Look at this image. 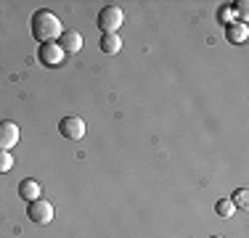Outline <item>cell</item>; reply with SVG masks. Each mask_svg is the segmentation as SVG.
<instances>
[{"mask_svg":"<svg viewBox=\"0 0 249 238\" xmlns=\"http://www.w3.org/2000/svg\"><path fill=\"white\" fill-rule=\"evenodd\" d=\"M58 133L69 140H80V138H85L88 124H85V119H80V117H64L61 122H58Z\"/></svg>","mask_w":249,"mask_h":238,"instance_id":"4","label":"cell"},{"mask_svg":"<svg viewBox=\"0 0 249 238\" xmlns=\"http://www.w3.org/2000/svg\"><path fill=\"white\" fill-rule=\"evenodd\" d=\"M122 21H124V11L120 5H106V8L98 11V29L104 34H117Z\"/></svg>","mask_w":249,"mask_h":238,"instance_id":"2","label":"cell"},{"mask_svg":"<svg viewBox=\"0 0 249 238\" xmlns=\"http://www.w3.org/2000/svg\"><path fill=\"white\" fill-rule=\"evenodd\" d=\"M98 48L106 53V56H114V53H120V48H122L120 34H104V37H101V43H98Z\"/></svg>","mask_w":249,"mask_h":238,"instance_id":"10","label":"cell"},{"mask_svg":"<svg viewBox=\"0 0 249 238\" xmlns=\"http://www.w3.org/2000/svg\"><path fill=\"white\" fill-rule=\"evenodd\" d=\"M14 170V153L11 151H0V175Z\"/></svg>","mask_w":249,"mask_h":238,"instance_id":"13","label":"cell"},{"mask_svg":"<svg viewBox=\"0 0 249 238\" xmlns=\"http://www.w3.org/2000/svg\"><path fill=\"white\" fill-rule=\"evenodd\" d=\"M64 56H67V53L61 51L58 43H45V45H40V51H37V58L43 61V67H58V64L64 61Z\"/></svg>","mask_w":249,"mask_h":238,"instance_id":"6","label":"cell"},{"mask_svg":"<svg viewBox=\"0 0 249 238\" xmlns=\"http://www.w3.org/2000/svg\"><path fill=\"white\" fill-rule=\"evenodd\" d=\"M236 5H239V14H241V16H247V14H249V8H247L249 3H247V0H241V3H236Z\"/></svg>","mask_w":249,"mask_h":238,"instance_id":"14","label":"cell"},{"mask_svg":"<svg viewBox=\"0 0 249 238\" xmlns=\"http://www.w3.org/2000/svg\"><path fill=\"white\" fill-rule=\"evenodd\" d=\"M231 201H233V206H239V209H247V204H249V193H247V188H239L233 196H228Z\"/></svg>","mask_w":249,"mask_h":238,"instance_id":"12","label":"cell"},{"mask_svg":"<svg viewBox=\"0 0 249 238\" xmlns=\"http://www.w3.org/2000/svg\"><path fill=\"white\" fill-rule=\"evenodd\" d=\"M32 34H35V40H37L40 45L56 43V40L64 34L61 19H58L53 11H35V16H32Z\"/></svg>","mask_w":249,"mask_h":238,"instance_id":"1","label":"cell"},{"mask_svg":"<svg viewBox=\"0 0 249 238\" xmlns=\"http://www.w3.org/2000/svg\"><path fill=\"white\" fill-rule=\"evenodd\" d=\"M215 212H217V217H225V220H228V217H233V214H236V206H233V201L225 196V199H220V201L215 204Z\"/></svg>","mask_w":249,"mask_h":238,"instance_id":"11","label":"cell"},{"mask_svg":"<svg viewBox=\"0 0 249 238\" xmlns=\"http://www.w3.org/2000/svg\"><path fill=\"white\" fill-rule=\"evenodd\" d=\"M58 45L64 53H77L82 48V34L77 29H64V34L58 37Z\"/></svg>","mask_w":249,"mask_h":238,"instance_id":"8","label":"cell"},{"mask_svg":"<svg viewBox=\"0 0 249 238\" xmlns=\"http://www.w3.org/2000/svg\"><path fill=\"white\" fill-rule=\"evenodd\" d=\"M19 196L24 201H35V199H40V183L37 180H21L19 183Z\"/></svg>","mask_w":249,"mask_h":238,"instance_id":"9","label":"cell"},{"mask_svg":"<svg viewBox=\"0 0 249 238\" xmlns=\"http://www.w3.org/2000/svg\"><path fill=\"white\" fill-rule=\"evenodd\" d=\"M27 217L32 220L35 225H48L51 220H53V204H51V201H45L43 196H40V199L29 201V206H27Z\"/></svg>","mask_w":249,"mask_h":238,"instance_id":"3","label":"cell"},{"mask_svg":"<svg viewBox=\"0 0 249 238\" xmlns=\"http://www.w3.org/2000/svg\"><path fill=\"white\" fill-rule=\"evenodd\" d=\"M212 238H223V236H212Z\"/></svg>","mask_w":249,"mask_h":238,"instance_id":"15","label":"cell"},{"mask_svg":"<svg viewBox=\"0 0 249 238\" xmlns=\"http://www.w3.org/2000/svg\"><path fill=\"white\" fill-rule=\"evenodd\" d=\"M21 138V130L16 122H11V119H3L0 122V151H11V148L19 143Z\"/></svg>","mask_w":249,"mask_h":238,"instance_id":"5","label":"cell"},{"mask_svg":"<svg viewBox=\"0 0 249 238\" xmlns=\"http://www.w3.org/2000/svg\"><path fill=\"white\" fill-rule=\"evenodd\" d=\"M247 37H249V27L244 21H231L228 27H225V40H228V43L241 45V43H247Z\"/></svg>","mask_w":249,"mask_h":238,"instance_id":"7","label":"cell"}]
</instances>
